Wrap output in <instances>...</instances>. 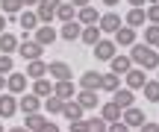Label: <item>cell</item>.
Masks as SVG:
<instances>
[{"mask_svg":"<svg viewBox=\"0 0 159 132\" xmlns=\"http://www.w3.org/2000/svg\"><path fill=\"white\" fill-rule=\"evenodd\" d=\"M130 62H136L142 70H153V68H159V53L153 50V47L136 41V44L130 47Z\"/></svg>","mask_w":159,"mask_h":132,"instance_id":"cell-1","label":"cell"},{"mask_svg":"<svg viewBox=\"0 0 159 132\" xmlns=\"http://www.w3.org/2000/svg\"><path fill=\"white\" fill-rule=\"evenodd\" d=\"M18 53H21V59H27V62H33V59H41V53H44V47H41L39 41H33V38H24L21 44H18Z\"/></svg>","mask_w":159,"mask_h":132,"instance_id":"cell-2","label":"cell"},{"mask_svg":"<svg viewBox=\"0 0 159 132\" xmlns=\"http://www.w3.org/2000/svg\"><path fill=\"white\" fill-rule=\"evenodd\" d=\"M124 27V21H121V15H115V12H109V15H100V21H97V29H100V35L106 32H118V29Z\"/></svg>","mask_w":159,"mask_h":132,"instance_id":"cell-3","label":"cell"},{"mask_svg":"<svg viewBox=\"0 0 159 132\" xmlns=\"http://www.w3.org/2000/svg\"><path fill=\"white\" fill-rule=\"evenodd\" d=\"M100 85H103V74H97V70H85L80 76V88L83 91H100Z\"/></svg>","mask_w":159,"mask_h":132,"instance_id":"cell-4","label":"cell"},{"mask_svg":"<svg viewBox=\"0 0 159 132\" xmlns=\"http://www.w3.org/2000/svg\"><path fill=\"white\" fill-rule=\"evenodd\" d=\"M112 56H115V41L112 38H100L94 44V59L97 62H109Z\"/></svg>","mask_w":159,"mask_h":132,"instance_id":"cell-5","label":"cell"},{"mask_svg":"<svg viewBox=\"0 0 159 132\" xmlns=\"http://www.w3.org/2000/svg\"><path fill=\"white\" fill-rule=\"evenodd\" d=\"M97 109H100V115H97V117H100L106 126H109V123H115V121H121V112H124V109H118L112 100H109V103H103V106H97Z\"/></svg>","mask_w":159,"mask_h":132,"instance_id":"cell-6","label":"cell"},{"mask_svg":"<svg viewBox=\"0 0 159 132\" xmlns=\"http://www.w3.org/2000/svg\"><path fill=\"white\" fill-rule=\"evenodd\" d=\"M77 15H80V27H97V21H100V12L94 9V6H83V9H77Z\"/></svg>","mask_w":159,"mask_h":132,"instance_id":"cell-7","label":"cell"},{"mask_svg":"<svg viewBox=\"0 0 159 132\" xmlns=\"http://www.w3.org/2000/svg\"><path fill=\"white\" fill-rule=\"evenodd\" d=\"M121 121H124L130 129H133V126L139 129L144 121H148V117H144V112H142V109H133V106H130V109H124V112H121Z\"/></svg>","mask_w":159,"mask_h":132,"instance_id":"cell-8","label":"cell"},{"mask_svg":"<svg viewBox=\"0 0 159 132\" xmlns=\"http://www.w3.org/2000/svg\"><path fill=\"white\" fill-rule=\"evenodd\" d=\"M144 82H148V74H144L142 68H130V70H127V85L124 88L136 91V88H144Z\"/></svg>","mask_w":159,"mask_h":132,"instance_id":"cell-9","label":"cell"},{"mask_svg":"<svg viewBox=\"0 0 159 132\" xmlns=\"http://www.w3.org/2000/svg\"><path fill=\"white\" fill-rule=\"evenodd\" d=\"M112 103H115V106H118V109H130V106H133V103H136V94H133V91H130V88H124V85H121V88H118V91H115V94H112Z\"/></svg>","mask_w":159,"mask_h":132,"instance_id":"cell-10","label":"cell"},{"mask_svg":"<svg viewBox=\"0 0 159 132\" xmlns=\"http://www.w3.org/2000/svg\"><path fill=\"white\" fill-rule=\"evenodd\" d=\"M18 109L27 112V115H35V112H41V100L35 97V94H24V97L18 100Z\"/></svg>","mask_w":159,"mask_h":132,"instance_id":"cell-11","label":"cell"},{"mask_svg":"<svg viewBox=\"0 0 159 132\" xmlns=\"http://www.w3.org/2000/svg\"><path fill=\"white\" fill-rule=\"evenodd\" d=\"M6 88H9V94H24V88H27V76L12 70V74L6 76Z\"/></svg>","mask_w":159,"mask_h":132,"instance_id":"cell-12","label":"cell"},{"mask_svg":"<svg viewBox=\"0 0 159 132\" xmlns=\"http://www.w3.org/2000/svg\"><path fill=\"white\" fill-rule=\"evenodd\" d=\"M74 100L80 103V109H97V106H100V100H97V91H83V88H80Z\"/></svg>","mask_w":159,"mask_h":132,"instance_id":"cell-13","label":"cell"},{"mask_svg":"<svg viewBox=\"0 0 159 132\" xmlns=\"http://www.w3.org/2000/svg\"><path fill=\"white\" fill-rule=\"evenodd\" d=\"M53 94H56L59 100H74V97H77V85H74L71 79L56 82V85H53Z\"/></svg>","mask_w":159,"mask_h":132,"instance_id":"cell-14","label":"cell"},{"mask_svg":"<svg viewBox=\"0 0 159 132\" xmlns=\"http://www.w3.org/2000/svg\"><path fill=\"white\" fill-rule=\"evenodd\" d=\"M47 74H50L56 82H65V79H71V68H68L65 62H50V65H47Z\"/></svg>","mask_w":159,"mask_h":132,"instance_id":"cell-15","label":"cell"},{"mask_svg":"<svg viewBox=\"0 0 159 132\" xmlns=\"http://www.w3.org/2000/svg\"><path fill=\"white\" fill-rule=\"evenodd\" d=\"M18 44H21L18 35H12V32H3V35H0V53H3V56H12V53L18 50Z\"/></svg>","mask_w":159,"mask_h":132,"instance_id":"cell-16","label":"cell"},{"mask_svg":"<svg viewBox=\"0 0 159 132\" xmlns=\"http://www.w3.org/2000/svg\"><path fill=\"white\" fill-rule=\"evenodd\" d=\"M56 38H59V32H56L53 27H39V29H35V38H33V41H39L41 47H47V44H53Z\"/></svg>","mask_w":159,"mask_h":132,"instance_id":"cell-17","label":"cell"},{"mask_svg":"<svg viewBox=\"0 0 159 132\" xmlns=\"http://www.w3.org/2000/svg\"><path fill=\"white\" fill-rule=\"evenodd\" d=\"M136 29H130V27H121L118 32H115V44H121V47H133L136 44Z\"/></svg>","mask_w":159,"mask_h":132,"instance_id":"cell-18","label":"cell"},{"mask_svg":"<svg viewBox=\"0 0 159 132\" xmlns=\"http://www.w3.org/2000/svg\"><path fill=\"white\" fill-rule=\"evenodd\" d=\"M21 27H24V32H35V29L41 27L39 23V18H35V9H27V12H21Z\"/></svg>","mask_w":159,"mask_h":132,"instance_id":"cell-19","label":"cell"},{"mask_svg":"<svg viewBox=\"0 0 159 132\" xmlns=\"http://www.w3.org/2000/svg\"><path fill=\"white\" fill-rule=\"evenodd\" d=\"M41 109H44V112H50L53 117H59V115H62V109H65V100H59L56 94H50V97H44Z\"/></svg>","mask_w":159,"mask_h":132,"instance_id":"cell-20","label":"cell"},{"mask_svg":"<svg viewBox=\"0 0 159 132\" xmlns=\"http://www.w3.org/2000/svg\"><path fill=\"white\" fill-rule=\"evenodd\" d=\"M47 74V65L41 62V59H33V62H27V79H41V76Z\"/></svg>","mask_w":159,"mask_h":132,"instance_id":"cell-21","label":"cell"},{"mask_svg":"<svg viewBox=\"0 0 159 132\" xmlns=\"http://www.w3.org/2000/svg\"><path fill=\"white\" fill-rule=\"evenodd\" d=\"M15 112H18V100L12 94H3L0 97V117H12Z\"/></svg>","mask_w":159,"mask_h":132,"instance_id":"cell-22","label":"cell"},{"mask_svg":"<svg viewBox=\"0 0 159 132\" xmlns=\"http://www.w3.org/2000/svg\"><path fill=\"white\" fill-rule=\"evenodd\" d=\"M33 94H35L39 100L50 97V94H53V82H47L44 76H41V79H33Z\"/></svg>","mask_w":159,"mask_h":132,"instance_id":"cell-23","label":"cell"},{"mask_svg":"<svg viewBox=\"0 0 159 132\" xmlns=\"http://www.w3.org/2000/svg\"><path fill=\"white\" fill-rule=\"evenodd\" d=\"M80 32H83V27H80L77 21H71V23H62V29H59V38H65V41H77Z\"/></svg>","mask_w":159,"mask_h":132,"instance_id":"cell-24","label":"cell"},{"mask_svg":"<svg viewBox=\"0 0 159 132\" xmlns=\"http://www.w3.org/2000/svg\"><path fill=\"white\" fill-rule=\"evenodd\" d=\"M0 9L6 12V21H12V18H18V15H21L24 3H21V0H0Z\"/></svg>","mask_w":159,"mask_h":132,"instance_id":"cell-25","label":"cell"},{"mask_svg":"<svg viewBox=\"0 0 159 132\" xmlns=\"http://www.w3.org/2000/svg\"><path fill=\"white\" fill-rule=\"evenodd\" d=\"M35 18H39L41 27H50V21L56 18V9H50V6H44V3H39V6H35Z\"/></svg>","mask_w":159,"mask_h":132,"instance_id":"cell-26","label":"cell"},{"mask_svg":"<svg viewBox=\"0 0 159 132\" xmlns=\"http://www.w3.org/2000/svg\"><path fill=\"white\" fill-rule=\"evenodd\" d=\"M74 18H77V9H74L71 3H59V6H56V21H62V23H71Z\"/></svg>","mask_w":159,"mask_h":132,"instance_id":"cell-27","label":"cell"},{"mask_svg":"<svg viewBox=\"0 0 159 132\" xmlns=\"http://www.w3.org/2000/svg\"><path fill=\"white\" fill-rule=\"evenodd\" d=\"M44 123H47V117L41 115V112H35V115H27V121H24V129H27V132H39Z\"/></svg>","mask_w":159,"mask_h":132,"instance_id":"cell-28","label":"cell"},{"mask_svg":"<svg viewBox=\"0 0 159 132\" xmlns=\"http://www.w3.org/2000/svg\"><path fill=\"white\" fill-rule=\"evenodd\" d=\"M100 38H103V35H100L97 27H83V32H80V41H83V44H91V47H94Z\"/></svg>","mask_w":159,"mask_h":132,"instance_id":"cell-29","label":"cell"},{"mask_svg":"<svg viewBox=\"0 0 159 132\" xmlns=\"http://www.w3.org/2000/svg\"><path fill=\"white\" fill-rule=\"evenodd\" d=\"M62 115L68 117V121H83V109H80V103H77V100H65Z\"/></svg>","mask_w":159,"mask_h":132,"instance_id":"cell-30","label":"cell"},{"mask_svg":"<svg viewBox=\"0 0 159 132\" xmlns=\"http://www.w3.org/2000/svg\"><path fill=\"white\" fill-rule=\"evenodd\" d=\"M109 62H112V74H127V70L133 68V62H130V56H112L109 59Z\"/></svg>","mask_w":159,"mask_h":132,"instance_id":"cell-31","label":"cell"},{"mask_svg":"<svg viewBox=\"0 0 159 132\" xmlns=\"http://www.w3.org/2000/svg\"><path fill=\"white\" fill-rule=\"evenodd\" d=\"M144 21H148V15H144V9H130V12H127V27H130V29L142 27Z\"/></svg>","mask_w":159,"mask_h":132,"instance_id":"cell-32","label":"cell"},{"mask_svg":"<svg viewBox=\"0 0 159 132\" xmlns=\"http://www.w3.org/2000/svg\"><path fill=\"white\" fill-rule=\"evenodd\" d=\"M142 44H148V47H159V27H153V23H148V29H144V35H142Z\"/></svg>","mask_w":159,"mask_h":132,"instance_id":"cell-33","label":"cell"},{"mask_svg":"<svg viewBox=\"0 0 159 132\" xmlns=\"http://www.w3.org/2000/svg\"><path fill=\"white\" fill-rule=\"evenodd\" d=\"M100 88H103V91H112V94H115V91L121 88V76L112 74V70H109V74H103V85H100Z\"/></svg>","mask_w":159,"mask_h":132,"instance_id":"cell-34","label":"cell"},{"mask_svg":"<svg viewBox=\"0 0 159 132\" xmlns=\"http://www.w3.org/2000/svg\"><path fill=\"white\" fill-rule=\"evenodd\" d=\"M144 97H148V103H159V79H150V82H144Z\"/></svg>","mask_w":159,"mask_h":132,"instance_id":"cell-35","label":"cell"},{"mask_svg":"<svg viewBox=\"0 0 159 132\" xmlns=\"http://www.w3.org/2000/svg\"><path fill=\"white\" fill-rule=\"evenodd\" d=\"M85 132H106V123L100 117H89L85 121Z\"/></svg>","mask_w":159,"mask_h":132,"instance_id":"cell-36","label":"cell"},{"mask_svg":"<svg viewBox=\"0 0 159 132\" xmlns=\"http://www.w3.org/2000/svg\"><path fill=\"white\" fill-rule=\"evenodd\" d=\"M144 15H148V21L153 23V27H159V3H150V9L144 12Z\"/></svg>","mask_w":159,"mask_h":132,"instance_id":"cell-37","label":"cell"},{"mask_svg":"<svg viewBox=\"0 0 159 132\" xmlns=\"http://www.w3.org/2000/svg\"><path fill=\"white\" fill-rule=\"evenodd\" d=\"M0 74L3 76L12 74V56H0Z\"/></svg>","mask_w":159,"mask_h":132,"instance_id":"cell-38","label":"cell"},{"mask_svg":"<svg viewBox=\"0 0 159 132\" xmlns=\"http://www.w3.org/2000/svg\"><path fill=\"white\" fill-rule=\"evenodd\" d=\"M106 132H130V126H127L124 121H115V123H109Z\"/></svg>","mask_w":159,"mask_h":132,"instance_id":"cell-39","label":"cell"},{"mask_svg":"<svg viewBox=\"0 0 159 132\" xmlns=\"http://www.w3.org/2000/svg\"><path fill=\"white\" fill-rule=\"evenodd\" d=\"M68 132H85V117H83V121H71Z\"/></svg>","mask_w":159,"mask_h":132,"instance_id":"cell-40","label":"cell"},{"mask_svg":"<svg viewBox=\"0 0 159 132\" xmlns=\"http://www.w3.org/2000/svg\"><path fill=\"white\" fill-rule=\"evenodd\" d=\"M139 132H159V123H148L144 121L142 126H139Z\"/></svg>","mask_w":159,"mask_h":132,"instance_id":"cell-41","label":"cell"},{"mask_svg":"<svg viewBox=\"0 0 159 132\" xmlns=\"http://www.w3.org/2000/svg\"><path fill=\"white\" fill-rule=\"evenodd\" d=\"M39 132H59V126H56V123H53V121H47V123H44V126H41Z\"/></svg>","mask_w":159,"mask_h":132,"instance_id":"cell-42","label":"cell"},{"mask_svg":"<svg viewBox=\"0 0 159 132\" xmlns=\"http://www.w3.org/2000/svg\"><path fill=\"white\" fill-rule=\"evenodd\" d=\"M127 3H130L133 9H144V3H148V0H127Z\"/></svg>","mask_w":159,"mask_h":132,"instance_id":"cell-43","label":"cell"},{"mask_svg":"<svg viewBox=\"0 0 159 132\" xmlns=\"http://www.w3.org/2000/svg\"><path fill=\"white\" fill-rule=\"evenodd\" d=\"M71 6L74 9H83V6H89V0H71Z\"/></svg>","mask_w":159,"mask_h":132,"instance_id":"cell-44","label":"cell"},{"mask_svg":"<svg viewBox=\"0 0 159 132\" xmlns=\"http://www.w3.org/2000/svg\"><path fill=\"white\" fill-rule=\"evenodd\" d=\"M41 3H44V6H50V9H56V6L62 3V0H41Z\"/></svg>","mask_w":159,"mask_h":132,"instance_id":"cell-45","label":"cell"},{"mask_svg":"<svg viewBox=\"0 0 159 132\" xmlns=\"http://www.w3.org/2000/svg\"><path fill=\"white\" fill-rule=\"evenodd\" d=\"M21 3H24V6H30V9H35V6H39L41 0H21Z\"/></svg>","mask_w":159,"mask_h":132,"instance_id":"cell-46","label":"cell"},{"mask_svg":"<svg viewBox=\"0 0 159 132\" xmlns=\"http://www.w3.org/2000/svg\"><path fill=\"white\" fill-rule=\"evenodd\" d=\"M118 3H121V0H103V6H109V9H115Z\"/></svg>","mask_w":159,"mask_h":132,"instance_id":"cell-47","label":"cell"},{"mask_svg":"<svg viewBox=\"0 0 159 132\" xmlns=\"http://www.w3.org/2000/svg\"><path fill=\"white\" fill-rule=\"evenodd\" d=\"M6 32V15H0V35Z\"/></svg>","mask_w":159,"mask_h":132,"instance_id":"cell-48","label":"cell"},{"mask_svg":"<svg viewBox=\"0 0 159 132\" xmlns=\"http://www.w3.org/2000/svg\"><path fill=\"white\" fill-rule=\"evenodd\" d=\"M3 88H6V76L0 74V91H3Z\"/></svg>","mask_w":159,"mask_h":132,"instance_id":"cell-49","label":"cell"},{"mask_svg":"<svg viewBox=\"0 0 159 132\" xmlns=\"http://www.w3.org/2000/svg\"><path fill=\"white\" fill-rule=\"evenodd\" d=\"M9 132H27V129H24V126H15V129H9Z\"/></svg>","mask_w":159,"mask_h":132,"instance_id":"cell-50","label":"cell"},{"mask_svg":"<svg viewBox=\"0 0 159 132\" xmlns=\"http://www.w3.org/2000/svg\"><path fill=\"white\" fill-rule=\"evenodd\" d=\"M0 132H6V129H3V123H0Z\"/></svg>","mask_w":159,"mask_h":132,"instance_id":"cell-51","label":"cell"}]
</instances>
